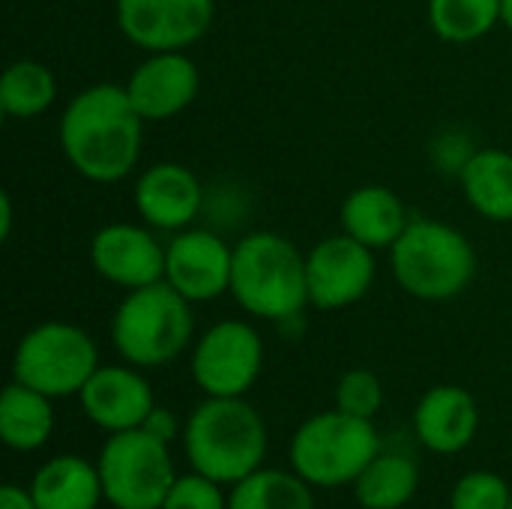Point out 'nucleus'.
Here are the masks:
<instances>
[{
	"label": "nucleus",
	"mask_w": 512,
	"mask_h": 509,
	"mask_svg": "<svg viewBox=\"0 0 512 509\" xmlns=\"http://www.w3.org/2000/svg\"><path fill=\"white\" fill-rule=\"evenodd\" d=\"M198 66L183 51H153L123 84L135 111L147 120H168L186 111L198 96Z\"/></svg>",
	"instance_id": "obj_15"
},
{
	"label": "nucleus",
	"mask_w": 512,
	"mask_h": 509,
	"mask_svg": "<svg viewBox=\"0 0 512 509\" xmlns=\"http://www.w3.org/2000/svg\"><path fill=\"white\" fill-rule=\"evenodd\" d=\"M216 18V0H117L120 33L144 51H183Z\"/></svg>",
	"instance_id": "obj_11"
},
{
	"label": "nucleus",
	"mask_w": 512,
	"mask_h": 509,
	"mask_svg": "<svg viewBox=\"0 0 512 509\" xmlns=\"http://www.w3.org/2000/svg\"><path fill=\"white\" fill-rule=\"evenodd\" d=\"M234 249L207 228L177 231L165 246V282L189 303H210L231 291Z\"/></svg>",
	"instance_id": "obj_12"
},
{
	"label": "nucleus",
	"mask_w": 512,
	"mask_h": 509,
	"mask_svg": "<svg viewBox=\"0 0 512 509\" xmlns=\"http://www.w3.org/2000/svg\"><path fill=\"white\" fill-rule=\"evenodd\" d=\"M204 204L201 180L180 162H156L135 180V210L156 231H186Z\"/></svg>",
	"instance_id": "obj_16"
},
{
	"label": "nucleus",
	"mask_w": 512,
	"mask_h": 509,
	"mask_svg": "<svg viewBox=\"0 0 512 509\" xmlns=\"http://www.w3.org/2000/svg\"><path fill=\"white\" fill-rule=\"evenodd\" d=\"M180 438L192 471L222 486H234L264 468L270 447L264 417L243 396H207L186 417Z\"/></svg>",
	"instance_id": "obj_2"
},
{
	"label": "nucleus",
	"mask_w": 512,
	"mask_h": 509,
	"mask_svg": "<svg viewBox=\"0 0 512 509\" xmlns=\"http://www.w3.org/2000/svg\"><path fill=\"white\" fill-rule=\"evenodd\" d=\"M54 399L12 381L0 396V438L15 453H36L54 435Z\"/></svg>",
	"instance_id": "obj_21"
},
{
	"label": "nucleus",
	"mask_w": 512,
	"mask_h": 509,
	"mask_svg": "<svg viewBox=\"0 0 512 509\" xmlns=\"http://www.w3.org/2000/svg\"><path fill=\"white\" fill-rule=\"evenodd\" d=\"M510 498V483L501 474L471 471L453 486L447 509H510Z\"/></svg>",
	"instance_id": "obj_27"
},
{
	"label": "nucleus",
	"mask_w": 512,
	"mask_h": 509,
	"mask_svg": "<svg viewBox=\"0 0 512 509\" xmlns=\"http://www.w3.org/2000/svg\"><path fill=\"white\" fill-rule=\"evenodd\" d=\"M12 234V198L9 192H0V240H9Z\"/></svg>",
	"instance_id": "obj_31"
},
{
	"label": "nucleus",
	"mask_w": 512,
	"mask_h": 509,
	"mask_svg": "<svg viewBox=\"0 0 512 509\" xmlns=\"http://www.w3.org/2000/svg\"><path fill=\"white\" fill-rule=\"evenodd\" d=\"M57 138L66 162L84 180L117 183L138 165L144 117L135 111L126 87L93 84L69 99Z\"/></svg>",
	"instance_id": "obj_1"
},
{
	"label": "nucleus",
	"mask_w": 512,
	"mask_h": 509,
	"mask_svg": "<svg viewBox=\"0 0 512 509\" xmlns=\"http://www.w3.org/2000/svg\"><path fill=\"white\" fill-rule=\"evenodd\" d=\"M264 369L261 333L246 321L213 324L192 348V378L204 396H246Z\"/></svg>",
	"instance_id": "obj_9"
},
{
	"label": "nucleus",
	"mask_w": 512,
	"mask_h": 509,
	"mask_svg": "<svg viewBox=\"0 0 512 509\" xmlns=\"http://www.w3.org/2000/svg\"><path fill=\"white\" fill-rule=\"evenodd\" d=\"M39 509H99L105 501L99 468L81 456H54L30 480Z\"/></svg>",
	"instance_id": "obj_19"
},
{
	"label": "nucleus",
	"mask_w": 512,
	"mask_h": 509,
	"mask_svg": "<svg viewBox=\"0 0 512 509\" xmlns=\"http://www.w3.org/2000/svg\"><path fill=\"white\" fill-rule=\"evenodd\" d=\"M57 99V78L39 60H15L0 78V111L6 117H39Z\"/></svg>",
	"instance_id": "obj_24"
},
{
	"label": "nucleus",
	"mask_w": 512,
	"mask_h": 509,
	"mask_svg": "<svg viewBox=\"0 0 512 509\" xmlns=\"http://www.w3.org/2000/svg\"><path fill=\"white\" fill-rule=\"evenodd\" d=\"M0 509H39V507H36V501H33V495H30V489L15 486V483H6V486L0 489Z\"/></svg>",
	"instance_id": "obj_30"
},
{
	"label": "nucleus",
	"mask_w": 512,
	"mask_h": 509,
	"mask_svg": "<svg viewBox=\"0 0 512 509\" xmlns=\"http://www.w3.org/2000/svg\"><path fill=\"white\" fill-rule=\"evenodd\" d=\"M96 468L105 504L114 509H162L177 480L168 444L144 429L108 435Z\"/></svg>",
	"instance_id": "obj_8"
},
{
	"label": "nucleus",
	"mask_w": 512,
	"mask_h": 509,
	"mask_svg": "<svg viewBox=\"0 0 512 509\" xmlns=\"http://www.w3.org/2000/svg\"><path fill=\"white\" fill-rule=\"evenodd\" d=\"M480 432V405L477 399L456 384H441L423 393L414 411V435L417 441L438 453L456 456L474 444Z\"/></svg>",
	"instance_id": "obj_17"
},
{
	"label": "nucleus",
	"mask_w": 512,
	"mask_h": 509,
	"mask_svg": "<svg viewBox=\"0 0 512 509\" xmlns=\"http://www.w3.org/2000/svg\"><path fill=\"white\" fill-rule=\"evenodd\" d=\"M312 489L294 468H258L231 486L228 509H318Z\"/></svg>",
	"instance_id": "obj_23"
},
{
	"label": "nucleus",
	"mask_w": 512,
	"mask_h": 509,
	"mask_svg": "<svg viewBox=\"0 0 512 509\" xmlns=\"http://www.w3.org/2000/svg\"><path fill=\"white\" fill-rule=\"evenodd\" d=\"M510 509H512V498H510Z\"/></svg>",
	"instance_id": "obj_33"
},
{
	"label": "nucleus",
	"mask_w": 512,
	"mask_h": 509,
	"mask_svg": "<svg viewBox=\"0 0 512 509\" xmlns=\"http://www.w3.org/2000/svg\"><path fill=\"white\" fill-rule=\"evenodd\" d=\"M429 24L444 42H477L501 24V0H429Z\"/></svg>",
	"instance_id": "obj_25"
},
{
	"label": "nucleus",
	"mask_w": 512,
	"mask_h": 509,
	"mask_svg": "<svg viewBox=\"0 0 512 509\" xmlns=\"http://www.w3.org/2000/svg\"><path fill=\"white\" fill-rule=\"evenodd\" d=\"M192 333V303L165 279L129 291L111 318L114 351L138 369H156L177 360L189 348Z\"/></svg>",
	"instance_id": "obj_4"
},
{
	"label": "nucleus",
	"mask_w": 512,
	"mask_h": 509,
	"mask_svg": "<svg viewBox=\"0 0 512 509\" xmlns=\"http://www.w3.org/2000/svg\"><path fill=\"white\" fill-rule=\"evenodd\" d=\"M141 429H144V432H150L153 438L165 441V444H171L177 435H183L180 420H177L168 408H159V405L147 414V420H144V426H141Z\"/></svg>",
	"instance_id": "obj_29"
},
{
	"label": "nucleus",
	"mask_w": 512,
	"mask_h": 509,
	"mask_svg": "<svg viewBox=\"0 0 512 509\" xmlns=\"http://www.w3.org/2000/svg\"><path fill=\"white\" fill-rule=\"evenodd\" d=\"M90 264L105 282L135 291L165 279V246L144 225L111 222L93 234Z\"/></svg>",
	"instance_id": "obj_13"
},
{
	"label": "nucleus",
	"mask_w": 512,
	"mask_h": 509,
	"mask_svg": "<svg viewBox=\"0 0 512 509\" xmlns=\"http://www.w3.org/2000/svg\"><path fill=\"white\" fill-rule=\"evenodd\" d=\"M162 509H228V495L222 483L192 471L174 480Z\"/></svg>",
	"instance_id": "obj_28"
},
{
	"label": "nucleus",
	"mask_w": 512,
	"mask_h": 509,
	"mask_svg": "<svg viewBox=\"0 0 512 509\" xmlns=\"http://www.w3.org/2000/svg\"><path fill=\"white\" fill-rule=\"evenodd\" d=\"M378 453L375 423L333 408L300 423L291 441V468L315 489L354 486Z\"/></svg>",
	"instance_id": "obj_6"
},
{
	"label": "nucleus",
	"mask_w": 512,
	"mask_h": 509,
	"mask_svg": "<svg viewBox=\"0 0 512 509\" xmlns=\"http://www.w3.org/2000/svg\"><path fill=\"white\" fill-rule=\"evenodd\" d=\"M408 210L402 198L378 183L357 186L342 201V231L369 249H393L408 228Z\"/></svg>",
	"instance_id": "obj_18"
},
{
	"label": "nucleus",
	"mask_w": 512,
	"mask_h": 509,
	"mask_svg": "<svg viewBox=\"0 0 512 509\" xmlns=\"http://www.w3.org/2000/svg\"><path fill=\"white\" fill-rule=\"evenodd\" d=\"M228 294L243 312L288 324L309 306L306 255L276 231L246 234L234 246Z\"/></svg>",
	"instance_id": "obj_3"
},
{
	"label": "nucleus",
	"mask_w": 512,
	"mask_h": 509,
	"mask_svg": "<svg viewBox=\"0 0 512 509\" xmlns=\"http://www.w3.org/2000/svg\"><path fill=\"white\" fill-rule=\"evenodd\" d=\"M78 402L84 417L108 435L141 429L147 414L156 408L150 381L132 363L99 366L81 387Z\"/></svg>",
	"instance_id": "obj_14"
},
{
	"label": "nucleus",
	"mask_w": 512,
	"mask_h": 509,
	"mask_svg": "<svg viewBox=\"0 0 512 509\" xmlns=\"http://www.w3.org/2000/svg\"><path fill=\"white\" fill-rule=\"evenodd\" d=\"M417 489H420V471L414 459L384 450L354 480V498L363 509L408 507Z\"/></svg>",
	"instance_id": "obj_22"
},
{
	"label": "nucleus",
	"mask_w": 512,
	"mask_h": 509,
	"mask_svg": "<svg viewBox=\"0 0 512 509\" xmlns=\"http://www.w3.org/2000/svg\"><path fill=\"white\" fill-rule=\"evenodd\" d=\"M309 306L336 312L360 303L375 282V249L351 234H333L312 246L306 255Z\"/></svg>",
	"instance_id": "obj_10"
},
{
	"label": "nucleus",
	"mask_w": 512,
	"mask_h": 509,
	"mask_svg": "<svg viewBox=\"0 0 512 509\" xmlns=\"http://www.w3.org/2000/svg\"><path fill=\"white\" fill-rule=\"evenodd\" d=\"M501 24L512 33V0H501Z\"/></svg>",
	"instance_id": "obj_32"
},
{
	"label": "nucleus",
	"mask_w": 512,
	"mask_h": 509,
	"mask_svg": "<svg viewBox=\"0 0 512 509\" xmlns=\"http://www.w3.org/2000/svg\"><path fill=\"white\" fill-rule=\"evenodd\" d=\"M393 276L417 300L444 303L459 297L477 273L471 240L453 225L435 219H411L390 249Z\"/></svg>",
	"instance_id": "obj_5"
},
{
	"label": "nucleus",
	"mask_w": 512,
	"mask_h": 509,
	"mask_svg": "<svg viewBox=\"0 0 512 509\" xmlns=\"http://www.w3.org/2000/svg\"><path fill=\"white\" fill-rule=\"evenodd\" d=\"M336 408L351 414V417H363V420H375L378 411L384 408V384L375 372L369 369H351L339 378L336 384Z\"/></svg>",
	"instance_id": "obj_26"
},
{
	"label": "nucleus",
	"mask_w": 512,
	"mask_h": 509,
	"mask_svg": "<svg viewBox=\"0 0 512 509\" xmlns=\"http://www.w3.org/2000/svg\"><path fill=\"white\" fill-rule=\"evenodd\" d=\"M456 174L468 204L480 216L512 222V153L498 147L474 150Z\"/></svg>",
	"instance_id": "obj_20"
},
{
	"label": "nucleus",
	"mask_w": 512,
	"mask_h": 509,
	"mask_svg": "<svg viewBox=\"0 0 512 509\" xmlns=\"http://www.w3.org/2000/svg\"><path fill=\"white\" fill-rule=\"evenodd\" d=\"M99 369L93 336L66 321H45L27 330L12 354V381L51 399L78 396Z\"/></svg>",
	"instance_id": "obj_7"
}]
</instances>
